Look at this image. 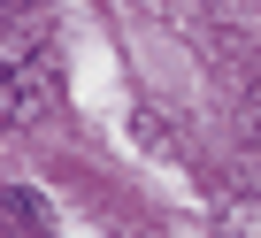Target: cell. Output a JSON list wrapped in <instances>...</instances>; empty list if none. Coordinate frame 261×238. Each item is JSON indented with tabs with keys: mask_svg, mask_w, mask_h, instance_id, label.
<instances>
[{
	"mask_svg": "<svg viewBox=\"0 0 261 238\" xmlns=\"http://www.w3.org/2000/svg\"><path fill=\"white\" fill-rule=\"evenodd\" d=\"M246 123H253V131H261V85H253V92H246Z\"/></svg>",
	"mask_w": 261,
	"mask_h": 238,
	"instance_id": "2",
	"label": "cell"
},
{
	"mask_svg": "<svg viewBox=\"0 0 261 238\" xmlns=\"http://www.w3.org/2000/svg\"><path fill=\"white\" fill-rule=\"evenodd\" d=\"M46 100H54V62L31 46H8V131H23Z\"/></svg>",
	"mask_w": 261,
	"mask_h": 238,
	"instance_id": "1",
	"label": "cell"
},
{
	"mask_svg": "<svg viewBox=\"0 0 261 238\" xmlns=\"http://www.w3.org/2000/svg\"><path fill=\"white\" fill-rule=\"evenodd\" d=\"M16 8H23V0H8V16H16Z\"/></svg>",
	"mask_w": 261,
	"mask_h": 238,
	"instance_id": "3",
	"label": "cell"
}]
</instances>
